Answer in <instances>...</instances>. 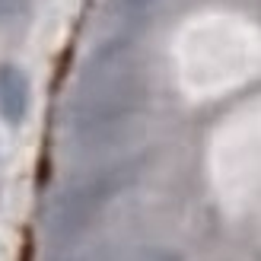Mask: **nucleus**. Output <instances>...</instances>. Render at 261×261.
Masks as SVG:
<instances>
[{"label":"nucleus","mask_w":261,"mask_h":261,"mask_svg":"<svg viewBox=\"0 0 261 261\" xmlns=\"http://www.w3.org/2000/svg\"><path fill=\"white\" fill-rule=\"evenodd\" d=\"M147 102V80L130 42H109L86 61L70 102V134L80 147H102L137 118Z\"/></svg>","instance_id":"nucleus-1"},{"label":"nucleus","mask_w":261,"mask_h":261,"mask_svg":"<svg viewBox=\"0 0 261 261\" xmlns=\"http://www.w3.org/2000/svg\"><path fill=\"white\" fill-rule=\"evenodd\" d=\"M140 160H121L112 166H102L96 172L76 178L67 185L48 211V236L55 245L76 239L80 232L102 214V207L112 204L118 194L137 178Z\"/></svg>","instance_id":"nucleus-2"},{"label":"nucleus","mask_w":261,"mask_h":261,"mask_svg":"<svg viewBox=\"0 0 261 261\" xmlns=\"http://www.w3.org/2000/svg\"><path fill=\"white\" fill-rule=\"evenodd\" d=\"M29 112V80L16 64H0V118L19 124Z\"/></svg>","instance_id":"nucleus-3"},{"label":"nucleus","mask_w":261,"mask_h":261,"mask_svg":"<svg viewBox=\"0 0 261 261\" xmlns=\"http://www.w3.org/2000/svg\"><path fill=\"white\" fill-rule=\"evenodd\" d=\"M25 16H29V0H0V29H10Z\"/></svg>","instance_id":"nucleus-4"},{"label":"nucleus","mask_w":261,"mask_h":261,"mask_svg":"<svg viewBox=\"0 0 261 261\" xmlns=\"http://www.w3.org/2000/svg\"><path fill=\"white\" fill-rule=\"evenodd\" d=\"M156 0H121V13L124 16H140V13H147Z\"/></svg>","instance_id":"nucleus-5"},{"label":"nucleus","mask_w":261,"mask_h":261,"mask_svg":"<svg viewBox=\"0 0 261 261\" xmlns=\"http://www.w3.org/2000/svg\"><path fill=\"white\" fill-rule=\"evenodd\" d=\"M150 261H181V258H178L175 252H156V255H153Z\"/></svg>","instance_id":"nucleus-6"},{"label":"nucleus","mask_w":261,"mask_h":261,"mask_svg":"<svg viewBox=\"0 0 261 261\" xmlns=\"http://www.w3.org/2000/svg\"><path fill=\"white\" fill-rule=\"evenodd\" d=\"M73 261H102V255L96 252V255H80V258H73Z\"/></svg>","instance_id":"nucleus-7"}]
</instances>
